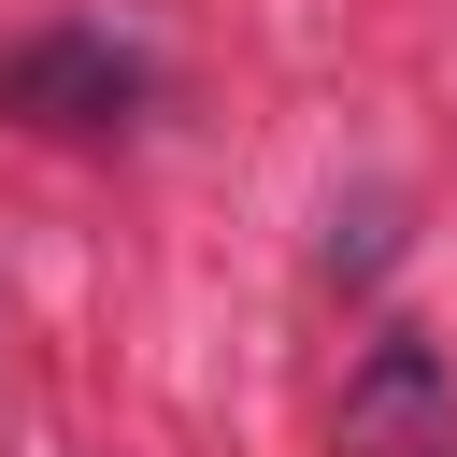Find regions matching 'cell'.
I'll use <instances>...</instances> for the list:
<instances>
[{
	"label": "cell",
	"instance_id": "obj_1",
	"mask_svg": "<svg viewBox=\"0 0 457 457\" xmlns=\"http://www.w3.org/2000/svg\"><path fill=\"white\" fill-rule=\"evenodd\" d=\"M0 114L14 129H57V143L129 129L143 114V57L114 29H29V43H0Z\"/></svg>",
	"mask_w": 457,
	"mask_h": 457
},
{
	"label": "cell",
	"instance_id": "obj_2",
	"mask_svg": "<svg viewBox=\"0 0 457 457\" xmlns=\"http://www.w3.org/2000/svg\"><path fill=\"white\" fill-rule=\"evenodd\" d=\"M443 414H457V386L428 371V343H371V386L343 400V428L371 457H443Z\"/></svg>",
	"mask_w": 457,
	"mask_h": 457
}]
</instances>
